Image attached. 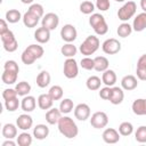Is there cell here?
<instances>
[{
  "label": "cell",
  "instance_id": "cell-21",
  "mask_svg": "<svg viewBox=\"0 0 146 146\" xmlns=\"http://www.w3.org/2000/svg\"><path fill=\"white\" fill-rule=\"evenodd\" d=\"M23 23H24V25L26 26V27H29V29H32V27H35L36 25H38V23H39V21H40V17L39 16H36V15H34V14H32L31 11H26L24 15H23Z\"/></svg>",
  "mask_w": 146,
  "mask_h": 146
},
{
  "label": "cell",
  "instance_id": "cell-38",
  "mask_svg": "<svg viewBox=\"0 0 146 146\" xmlns=\"http://www.w3.org/2000/svg\"><path fill=\"white\" fill-rule=\"evenodd\" d=\"M119 132L121 136H130L133 132V125L130 122H122L119 125Z\"/></svg>",
  "mask_w": 146,
  "mask_h": 146
},
{
  "label": "cell",
  "instance_id": "cell-42",
  "mask_svg": "<svg viewBox=\"0 0 146 146\" xmlns=\"http://www.w3.org/2000/svg\"><path fill=\"white\" fill-rule=\"evenodd\" d=\"M80 65H81L82 68H84L87 71H90V70L95 68V60H94V58H90L89 56H86L84 58L81 59Z\"/></svg>",
  "mask_w": 146,
  "mask_h": 146
},
{
  "label": "cell",
  "instance_id": "cell-35",
  "mask_svg": "<svg viewBox=\"0 0 146 146\" xmlns=\"http://www.w3.org/2000/svg\"><path fill=\"white\" fill-rule=\"evenodd\" d=\"M74 105H73V100L70 99V98H64L62 99L60 104H59V110L63 114H68L72 112Z\"/></svg>",
  "mask_w": 146,
  "mask_h": 146
},
{
  "label": "cell",
  "instance_id": "cell-5",
  "mask_svg": "<svg viewBox=\"0 0 146 146\" xmlns=\"http://www.w3.org/2000/svg\"><path fill=\"white\" fill-rule=\"evenodd\" d=\"M137 10V5L135 1H128L125 2L117 11V18L122 22H127L130 18H132V16L136 14Z\"/></svg>",
  "mask_w": 146,
  "mask_h": 146
},
{
  "label": "cell",
  "instance_id": "cell-48",
  "mask_svg": "<svg viewBox=\"0 0 146 146\" xmlns=\"http://www.w3.org/2000/svg\"><path fill=\"white\" fill-rule=\"evenodd\" d=\"M137 78L141 81H146V66H137Z\"/></svg>",
  "mask_w": 146,
  "mask_h": 146
},
{
  "label": "cell",
  "instance_id": "cell-26",
  "mask_svg": "<svg viewBox=\"0 0 146 146\" xmlns=\"http://www.w3.org/2000/svg\"><path fill=\"white\" fill-rule=\"evenodd\" d=\"M17 128L18 127L13 123H6L2 128V136L6 139H13L17 137Z\"/></svg>",
  "mask_w": 146,
  "mask_h": 146
},
{
  "label": "cell",
  "instance_id": "cell-15",
  "mask_svg": "<svg viewBox=\"0 0 146 146\" xmlns=\"http://www.w3.org/2000/svg\"><path fill=\"white\" fill-rule=\"evenodd\" d=\"M124 99V92H123V89L120 88V87H112L111 89V95H110V98L108 100L113 104V105H119L123 102Z\"/></svg>",
  "mask_w": 146,
  "mask_h": 146
},
{
  "label": "cell",
  "instance_id": "cell-24",
  "mask_svg": "<svg viewBox=\"0 0 146 146\" xmlns=\"http://www.w3.org/2000/svg\"><path fill=\"white\" fill-rule=\"evenodd\" d=\"M49 135V128L46 125V124H36L34 128H33V137L39 139V140H42L44 138H47Z\"/></svg>",
  "mask_w": 146,
  "mask_h": 146
},
{
  "label": "cell",
  "instance_id": "cell-14",
  "mask_svg": "<svg viewBox=\"0 0 146 146\" xmlns=\"http://www.w3.org/2000/svg\"><path fill=\"white\" fill-rule=\"evenodd\" d=\"M16 125L21 130H29L33 125V119L29 114H21L16 120Z\"/></svg>",
  "mask_w": 146,
  "mask_h": 146
},
{
  "label": "cell",
  "instance_id": "cell-36",
  "mask_svg": "<svg viewBox=\"0 0 146 146\" xmlns=\"http://www.w3.org/2000/svg\"><path fill=\"white\" fill-rule=\"evenodd\" d=\"M31 144H32V136L29 132H22L17 136V145L30 146Z\"/></svg>",
  "mask_w": 146,
  "mask_h": 146
},
{
  "label": "cell",
  "instance_id": "cell-7",
  "mask_svg": "<svg viewBox=\"0 0 146 146\" xmlns=\"http://www.w3.org/2000/svg\"><path fill=\"white\" fill-rule=\"evenodd\" d=\"M63 73L67 79H74L78 76L79 74V66L76 60L72 57V58H67L64 62V68H63Z\"/></svg>",
  "mask_w": 146,
  "mask_h": 146
},
{
  "label": "cell",
  "instance_id": "cell-41",
  "mask_svg": "<svg viewBox=\"0 0 146 146\" xmlns=\"http://www.w3.org/2000/svg\"><path fill=\"white\" fill-rule=\"evenodd\" d=\"M21 103L18 100V98H13V99H8V100H5V106H6V110L8 112H15L18 107H19Z\"/></svg>",
  "mask_w": 146,
  "mask_h": 146
},
{
  "label": "cell",
  "instance_id": "cell-8",
  "mask_svg": "<svg viewBox=\"0 0 146 146\" xmlns=\"http://www.w3.org/2000/svg\"><path fill=\"white\" fill-rule=\"evenodd\" d=\"M108 123V116L105 112H95L90 117V124L95 129H103Z\"/></svg>",
  "mask_w": 146,
  "mask_h": 146
},
{
  "label": "cell",
  "instance_id": "cell-17",
  "mask_svg": "<svg viewBox=\"0 0 146 146\" xmlns=\"http://www.w3.org/2000/svg\"><path fill=\"white\" fill-rule=\"evenodd\" d=\"M132 29L136 32H141L146 29V13L143 11L140 14H138L132 22Z\"/></svg>",
  "mask_w": 146,
  "mask_h": 146
},
{
  "label": "cell",
  "instance_id": "cell-34",
  "mask_svg": "<svg viewBox=\"0 0 146 146\" xmlns=\"http://www.w3.org/2000/svg\"><path fill=\"white\" fill-rule=\"evenodd\" d=\"M15 89H16L18 96H23V97H24V96H26V95L30 94V91H31V86H30V83L26 82V81H21V82H18V83L16 84Z\"/></svg>",
  "mask_w": 146,
  "mask_h": 146
},
{
  "label": "cell",
  "instance_id": "cell-40",
  "mask_svg": "<svg viewBox=\"0 0 146 146\" xmlns=\"http://www.w3.org/2000/svg\"><path fill=\"white\" fill-rule=\"evenodd\" d=\"M135 139L138 143H146V125H140L135 132Z\"/></svg>",
  "mask_w": 146,
  "mask_h": 146
},
{
  "label": "cell",
  "instance_id": "cell-6",
  "mask_svg": "<svg viewBox=\"0 0 146 146\" xmlns=\"http://www.w3.org/2000/svg\"><path fill=\"white\" fill-rule=\"evenodd\" d=\"M1 36V41H2V44H3V49L8 52H14L17 48H18V42L14 35V33L9 30L2 34H0Z\"/></svg>",
  "mask_w": 146,
  "mask_h": 146
},
{
  "label": "cell",
  "instance_id": "cell-4",
  "mask_svg": "<svg viewBox=\"0 0 146 146\" xmlns=\"http://www.w3.org/2000/svg\"><path fill=\"white\" fill-rule=\"evenodd\" d=\"M99 48V39L96 35H89L80 44V51L84 56H90L95 54Z\"/></svg>",
  "mask_w": 146,
  "mask_h": 146
},
{
  "label": "cell",
  "instance_id": "cell-52",
  "mask_svg": "<svg viewBox=\"0 0 146 146\" xmlns=\"http://www.w3.org/2000/svg\"><path fill=\"white\" fill-rule=\"evenodd\" d=\"M140 8L146 13V0H140Z\"/></svg>",
  "mask_w": 146,
  "mask_h": 146
},
{
  "label": "cell",
  "instance_id": "cell-46",
  "mask_svg": "<svg viewBox=\"0 0 146 146\" xmlns=\"http://www.w3.org/2000/svg\"><path fill=\"white\" fill-rule=\"evenodd\" d=\"M96 7L97 9H99L100 11H106L110 9L111 3L110 0H96Z\"/></svg>",
  "mask_w": 146,
  "mask_h": 146
},
{
  "label": "cell",
  "instance_id": "cell-11",
  "mask_svg": "<svg viewBox=\"0 0 146 146\" xmlns=\"http://www.w3.org/2000/svg\"><path fill=\"white\" fill-rule=\"evenodd\" d=\"M41 23H42V26H44L48 30L52 31V30H55L58 26V24H59V17L55 13H48V14H46L42 17Z\"/></svg>",
  "mask_w": 146,
  "mask_h": 146
},
{
  "label": "cell",
  "instance_id": "cell-33",
  "mask_svg": "<svg viewBox=\"0 0 146 146\" xmlns=\"http://www.w3.org/2000/svg\"><path fill=\"white\" fill-rule=\"evenodd\" d=\"M22 15L19 13V10L17 9H9L7 13H6V21L8 23H11V24H15L17 23L19 19H22Z\"/></svg>",
  "mask_w": 146,
  "mask_h": 146
},
{
  "label": "cell",
  "instance_id": "cell-25",
  "mask_svg": "<svg viewBox=\"0 0 146 146\" xmlns=\"http://www.w3.org/2000/svg\"><path fill=\"white\" fill-rule=\"evenodd\" d=\"M102 81L105 86H108V87H113L116 82V74L113 70H106L103 72V75H102Z\"/></svg>",
  "mask_w": 146,
  "mask_h": 146
},
{
  "label": "cell",
  "instance_id": "cell-13",
  "mask_svg": "<svg viewBox=\"0 0 146 146\" xmlns=\"http://www.w3.org/2000/svg\"><path fill=\"white\" fill-rule=\"evenodd\" d=\"M102 137L106 144H116L120 140V132L114 128H107L104 130Z\"/></svg>",
  "mask_w": 146,
  "mask_h": 146
},
{
  "label": "cell",
  "instance_id": "cell-49",
  "mask_svg": "<svg viewBox=\"0 0 146 146\" xmlns=\"http://www.w3.org/2000/svg\"><path fill=\"white\" fill-rule=\"evenodd\" d=\"M7 31H9L8 25H7V22H6L5 19H1V21H0V34L5 33V32H7Z\"/></svg>",
  "mask_w": 146,
  "mask_h": 146
},
{
  "label": "cell",
  "instance_id": "cell-19",
  "mask_svg": "<svg viewBox=\"0 0 146 146\" xmlns=\"http://www.w3.org/2000/svg\"><path fill=\"white\" fill-rule=\"evenodd\" d=\"M62 112H60V110L59 108H49L48 111H47V113H46V121L49 123V124H57L58 123V121H59V119L62 117Z\"/></svg>",
  "mask_w": 146,
  "mask_h": 146
},
{
  "label": "cell",
  "instance_id": "cell-1",
  "mask_svg": "<svg viewBox=\"0 0 146 146\" xmlns=\"http://www.w3.org/2000/svg\"><path fill=\"white\" fill-rule=\"evenodd\" d=\"M57 127H58L59 132L68 139L75 138L79 133V128L76 123L70 116H62L57 123Z\"/></svg>",
  "mask_w": 146,
  "mask_h": 146
},
{
  "label": "cell",
  "instance_id": "cell-18",
  "mask_svg": "<svg viewBox=\"0 0 146 146\" xmlns=\"http://www.w3.org/2000/svg\"><path fill=\"white\" fill-rule=\"evenodd\" d=\"M34 39L39 43H47L50 40V30L44 26L36 29V31L34 32Z\"/></svg>",
  "mask_w": 146,
  "mask_h": 146
},
{
  "label": "cell",
  "instance_id": "cell-12",
  "mask_svg": "<svg viewBox=\"0 0 146 146\" xmlns=\"http://www.w3.org/2000/svg\"><path fill=\"white\" fill-rule=\"evenodd\" d=\"M74 116L79 121H86L87 119H89L90 117V107H89V105H87L84 103L78 104L74 107Z\"/></svg>",
  "mask_w": 146,
  "mask_h": 146
},
{
  "label": "cell",
  "instance_id": "cell-54",
  "mask_svg": "<svg viewBox=\"0 0 146 146\" xmlns=\"http://www.w3.org/2000/svg\"><path fill=\"white\" fill-rule=\"evenodd\" d=\"M116 2H122V1H124V0H115Z\"/></svg>",
  "mask_w": 146,
  "mask_h": 146
},
{
  "label": "cell",
  "instance_id": "cell-45",
  "mask_svg": "<svg viewBox=\"0 0 146 146\" xmlns=\"http://www.w3.org/2000/svg\"><path fill=\"white\" fill-rule=\"evenodd\" d=\"M17 91L16 89H11V88H8V89H5L3 92H2V98L5 100H8V99H13V98H16L17 97Z\"/></svg>",
  "mask_w": 146,
  "mask_h": 146
},
{
  "label": "cell",
  "instance_id": "cell-22",
  "mask_svg": "<svg viewBox=\"0 0 146 146\" xmlns=\"http://www.w3.org/2000/svg\"><path fill=\"white\" fill-rule=\"evenodd\" d=\"M52 104H54V99L50 97L49 94H41L39 97H38V106L41 108V110H49L52 107Z\"/></svg>",
  "mask_w": 146,
  "mask_h": 146
},
{
  "label": "cell",
  "instance_id": "cell-2",
  "mask_svg": "<svg viewBox=\"0 0 146 146\" xmlns=\"http://www.w3.org/2000/svg\"><path fill=\"white\" fill-rule=\"evenodd\" d=\"M43 48L40 44H30L21 55V59L25 65L33 64L36 59L43 56Z\"/></svg>",
  "mask_w": 146,
  "mask_h": 146
},
{
  "label": "cell",
  "instance_id": "cell-50",
  "mask_svg": "<svg viewBox=\"0 0 146 146\" xmlns=\"http://www.w3.org/2000/svg\"><path fill=\"white\" fill-rule=\"evenodd\" d=\"M137 66H146V54L141 55V56L138 58Z\"/></svg>",
  "mask_w": 146,
  "mask_h": 146
},
{
  "label": "cell",
  "instance_id": "cell-20",
  "mask_svg": "<svg viewBox=\"0 0 146 146\" xmlns=\"http://www.w3.org/2000/svg\"><path fill=\"white\" fill-rule=\"evenodd\" d=\"M35 106H36V100H35V98L33 96L26 95V96H24V98L21 102V107L26 113H30V112L34 111Z\"/></svg>",
  "mask_w": 146,
  "mask_h": 146
},
{
  "label": "cell",
  "instance_id": "cell-3",
  "mask_svg": "<svg viewBox=\"0 0 146 146\" xmlns=\"http://www.w3.org/2000/svg\"><path fill=\"white\" fill-rule=\"evenodd\" d=\"M89 24L94 29L96 34H98V35H104L108 31V26L105 21V17L98 13L91 14V16L89 18Z\"/></svg>",
  "mask_w": 146,
  "mask_h": 146
},
{
  "label": "cell",
  "instance_id": "cell-31",
  "mask_svg": "<svg viewBox=\"0 0 146 146\" xmlns=\"http://www.w3.org/2000/svg\"><path fill=\"white\" fill-rule=\"evenodd\" d=\"M17 75H18V73H16V72L3 70V73L1 75V80L6 84H14L17 81Z\"/></svg>",
  "mask_w": 146,
  "mask_h": 146
},
{
  "label": "cell",
  "instance_id": "cell-23",
  "mask_svg": "<svg viewBox=\"0 0 146 146\" xmlns=\"http://www.w3.org/2000/svg\"><path fill=\"white\" fill-rule=\"evenodd\" d=\"M132 112L136 115H146V99L138 98L131 105Z\"/></svg>",
  "mask_w": 146,
  "mask_h": 146
},
{
  "label": "cell",
  "instance_id": "cell-16",
  "mask_svg": "<svg viewBox=\"0 0 146 146\" xmlns=\"http://www.w3.org/2000/svg\"><path fill=\"white\" fill-rule=\"evenodd\" d=\"M138 86V81L136 79V76L129 74V75H125L122 78L121 80V87L123 90H127V91H131L133 89H136Z\"/></svg>",
  "mask_w": 146,
  "mask_h": 146
},
{
  "label": "cell",
  "instance_id": "cell-39",
  "mask_svg": "<svg viewBox=\"0 0 146 146\" xmlns=\"http://www.w3.org/2000/svg\"><path fill=\"white\" fill-rule=\"evenodd\" d=\"M95 10V5L91 2V1H82L81 5H80V11L84 15H89V14H92Z\"/></svg>",
  "mask_w": 146,
  "mask_h": 146
},
{
  "label": "cell",
  "instance_id": "cell-27",
  "mask_svg": "<svg viewBox=\"0 0 146 146\" xmlns=\"http://www.w3.org/2000/svg\"><path fill=\"white\" fill-rule=\"evenodd\" d=\"M50 74L47 71H41L36 76V86L39 88H46L50 83Z\"/></svg>",
  "mask_w": 146,
  "mask_h": 146
},
{
  "label": "cell",
  "instance_id": "cell-37",
  "mask_svg": "<svg viewBox=\"0 0 146 146\" xmlns=\"http://www.w3.org/2000/svg\"><path fill=\"white\" fill-rule=\"evenodd\" d=\"M48 94L50 95V97H51L54 100H59V99H62L64 91H63V88H62L60 86H52V87L49 89Z\"/></svg>",
  "mask_w": 146,
  "mask_h": 146
},
{
  "label": "cell",
  "instance_id": "cell-44",
  "mask_svg": "<svg viewBox=\"0 0 146 146\" xmlns=\"http://www.w3.org/2000/svg\"><path fill=\"white\" fill-rule=\"evenodd\" d=\"M3 70H7V71H13V72H16L18 73L19 72V67H18V64L15 62V60H7L3 65Z\"/></svg>",
  "mask_w": 146,
  "mask_h": 146
},
{
  "label": "cell",
  "instance_id": "cell-29",
  "mask_svg": "<svg viewBox=\"0 0 146 146\" xmlns=\"http://www.w3.org/2000/svg\"><path fill=\"white\" fill-rule=\"evenodd\" d=\"M103 83V81L100 80V78L96 76V75H91L87 79L86 81V86L89 90L91 91H95V90H98L100 88V84Z\"/></svg>",
  "mask_w": 146,
  "mask_h": 146
},
{
  "label": "cell",
  "instance_id": "cell-30",
  "mask_svg": "<svg viewBox=\"0 0 146 146\" xmlns=\"http://www.w3.org/2000/svg\"><path fill=\"white\" fill-rule=\"evenodd\" d=\"M76 51H78L76 47H75L73 43H71V42H67L66 44H64V46L60 48L62 55L65 56V57H67V58L74 57V56L76 55Z\"/></svg>",
  "mask_w": 146,
  "mask_h": 146
},
{
  "label": "cell",
  "instance_id": "cell-32",
  "mask_svg": "<svg viewBox=\"0 0 146 146\" xmlns=\"http://www.w3.org/2000/svg\"><path fill=\"white\" fill-rule=\"evenodd\" d=\"M132 30H133V29H132V26H131L129 23L123 22L122 24L119 25V27H117V30H116V33H117V35L121 36V38H127V36H129V35L131 34Z\"/></svg>",
  "mask_w": 146,
  "mask_h": 146
},
{
  "label": "cell",
  "instance_id": "cell-47",
  "mask_svg": "<svg viewBox=\"0 0 146 146\" xmlns=\"http://www.w3.org/2000/svg\"><path fill=\"white\" fill-rule=\"evenodd\" d=\"M111 89H112V88L108 87V86L102 88V89L99 90V97H100L102 99H104V100H108L110 95H111Z\"/></svg>",
  "mask_w": 146,
  "mask_h": 146
},
{
  "label": "cell",
  "instance_id": "cell-51",
  "mask_svg": "<svg viewBox=\"0 0 146 146\" xmlns=\"http://www.w3.org/2000/svg\"><path fill=\"white\" fill-rule=\"evenodd\" d=\"M15 145H16V143L13 141L11 139H8V140H6V141L2 143V146H15Z\"/></svg>",
  "mask_w": 146,
  "mask_h": 146
},
{
  "label": "cell",
  "instance_id": "cell-43",
  "mask_svg": "<svg viewBox=\"0 0 146 146\" xmlns=\"http://www.w3.org/2000/svg\"><path fill=\"white\" fill-rule=\"evenodd\" d=\"M29 11H31L32 14H34V15H36L41 18V17H43V11L44 10H43V7L40 3H32L29 8Z\"/></svg>",
  "mask_w": 146,
  "mask_h": 146
},
{
  "label": "cell",
  "instance_id": "cell-10",
  "mask_svg": "<svg viewBox=\"0 0 146 146\" xmlns=\"http://www.w3.org/2000/svg\"><path fill=\"white\" fill-rule=\"evenodd\" d=\"M60 36L65 42H73L78 36L75 26L72 24H65L60 30Z\"/></svg>",
  "mask_w": 146,
  "mask_h": 146
},
{
  "label": "cell",
  "instance_id": "cell-28",
  "mask_svg": "<svg viewBox=\"0 0 146 146\" xmlns=\"http://www.w3.org/2000/svg\"><path fill=\"white\" fill-rule=\"evenodd\" d=\"M95 60V68L97 72H104L108 68V59L104 56H97L94 58Z\"/></svg>",
  "mask_w": 146,
  "mask_h": 146
},
{
  "label": "cell",
  "instance_id": "cell-9",
  "mask_svg": "<svg viewBox=\"0 0 146 146\" xmlns=\"http://www.w3.org/2000/svg\"><path fill=\"white\" fill-rule=\"evenodd\" d=\"M102 49L107 55H115L121 50V42L114 38H110L103 42Z\"/></svg>",
  "mask_w": 146,
  "mask_h": 146
},
{
  "label": "cell",
  "instance_id": "cell-53",
  "mask_svg": "<svg viewBox=\"0 0 146 146\" xmlns=\"http://www.w3.org/2000/svg\"><path fill=\"white\" fill-rule=\"evenodd\" d=\"M34 0H21V2L22 3H24V5H30V3H32Z\"/></svg>",
  "mask_w": 146,
  "mask_h": 146
}]
</instances>
